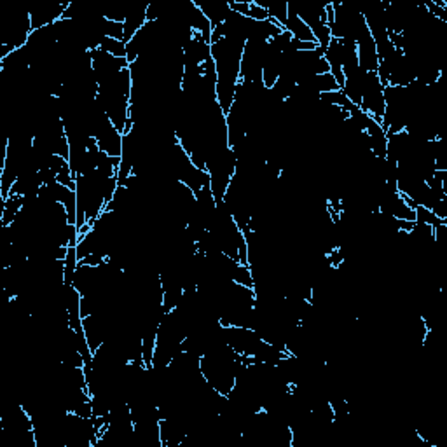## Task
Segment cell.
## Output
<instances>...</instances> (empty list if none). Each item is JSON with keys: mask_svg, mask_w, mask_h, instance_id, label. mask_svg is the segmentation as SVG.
<instances>
[{"mask_svg": "<svg viewBox=\"0 0 447 447\" xmlns=\"http://www.w3.org/2000/svg\"><path fill=\"white\" fill-rule=\"evenodd\" d=\"M147 23V6H137V8L128 9L126 19H124V44L130 42L137 35L139 30H142Z\"/></svg>", "mask_w": 447, "mask_h": 447, "instance_id": "cell-3", "label": "cell"}, {"mask_svg": "<svg viewBox=\"0 0 447 447\" xmlns=\"http://www.w3.org/2000/svg\"><path fill=\"white\" fill-rule=\"evenodd\" d=\"M98 49H102V51L116 56V58H126V44H124L123 40H116V39H110V37H103V39L100 40Z\"/></svg>", "mask_w": 447, "mask_h": 447, "instance_id": "cell-5", "label": "cell"}, {"mask_svg": "<svg viewBox=\"0 0 447 447\" xmlns=\"http://www.w3.org/2000/svg\"><path fill=\"white\" fill-rule=\"evenodd\" d=\"M70 2H49V4H40L30 11V21H32V32L40 28H46L49 25H55L60 21L69 8Z\"/></svg>", "mask_w": 447, "mask_h": 447, "instance_id": "cell-2", "label": "cell"}, {"mask_svg": "<svg viewBox=\"0 0 447 447\" xmlns=\"http://www.w3.org/2000/svg\"><path fill=\"white\" fill-rule=\"evenodd\" d=\"M360 110L369 114V116L378 121V123H381L383 116H385V86L381 84V80H379L376 72H367V76H365Z\"/></svg>", "mask_w": 447, "mask_h": 447, "instance_id": "cell-1", "label": "cell"}, {"mask_svg": "<svg viewBox=\"0 0 447 447\" xmlns=\"http://www.w3.org/2000/svg\"><path fill=\"white\" fill-rule=\"evenodd\" d=\"M285 30H287V32L292 35V39L295 40H302V42H317V39H315L313 32L309 30V26L306 25V23L302 21V19L299 18L290 8H288V18H287V23H285Z\"/></svg>", "mask_w": 447, "mask_h": 447, "instance_id": "cell-4", "label": "cell"}]
</instances>
